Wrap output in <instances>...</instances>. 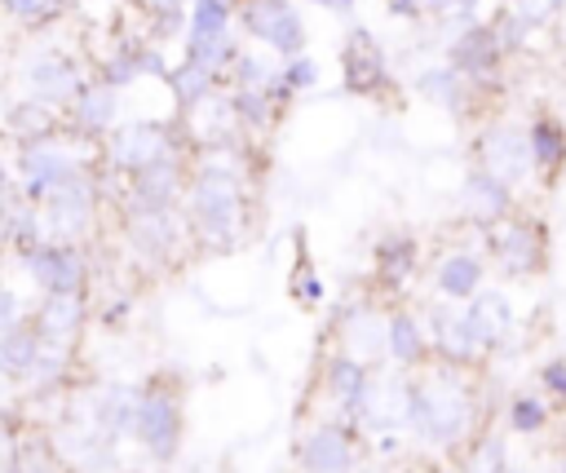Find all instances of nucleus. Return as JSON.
<instances>
[{"mask_svg": "<svg viewBox=\"0 0 566 473\" xmlns=\"http://www.w3.org/2000/svg\"><path fill=\"white\" fill-rule=\"evenodd\" d=\"M137 398H142V389L137 385H106V389H97V398L88 402V416L119 442V438H128L133 433V424H137Z\"/></svg>", "mask_w": 566, "mask_h": 473, "instance_id": "29", "label": "nucleus"}, {"mask_svg": "<svg viewBox=\"0 0 566 473\" xmlns=\"http://www.w3.org/2000/svg\"><path fill=\"white\" fill-rule=\"evenodd\" d=\"M389 362L402 367V371H420V367L433 362V345H429L424 318H416L402 305L389 314Z\"/></svg>", "mask_w": 566, "mask_h": 473, "instance_id": "26", "label": "nucleus"}, {"mask_svg": "<svg viewBox=\"0 0 566 473\" xmlns=\"http://www.w3.org/2000/svg\"><path fill=\"white\" fill-rule=\"evenodd\" d=\"M190 159L195 155H164L137 172H128V195L124 203L133 208H181L186 181H190ZM119 203V208H124Z\"/></svg>", "mask_w": 566, "mask_h": 473, "instance_id": "14", "label": "nucleus"}, {"mask_svg": "<svg viewBox=\"0 0 566 473\" xmlns=\"http://www.w3.org/2000/svg\"><path fill=\"white\" fill-rule=\"evenodd\" d=\"M186 22H190V4L186 0H155V13H150L155 40H172L177 31H186Z\"/></svg>", "mask_w": 566, "mask_h": 473, "instance_id": "43", "label": "nucleus"}, {"mask_svg": "<svg viewBox=\"0 0 566 473\" xmlns=\"http://www.w3.org/2000/svg\"><path fill=\"white\" fill-rule=\"evenodd\" d=\"M119 217H124L119 225H124V243L133 248V256L155 265V270L181 261V252L195 248L181 208H133V203H124Z\"/></svg>", "mask_w": 566, "mask_h": 473, "instance_id": "6", "label": "nucleus"}, {"mask_svg": "<svg viewBox=\"0 0 566 473\" xmlns=\"http://www.w3.org/2000/svg\"><path fill=\"white\" fill-rule=\"evenodd\" d=\"M226 93H230V111H234L239 128L252 133V137L270 133L283 115V106L270 97V88H226Z\"/></svg>", "mask_w": 566, "mask_h": 473, "instance_id": "31", "label": "nucleus"}, {"mask_svg": "<svg viewBox=\"0 0 566 473\" xmlns=\"http://www.w3.org/2000/svg\"><path fill=\"white\" fill-rule=\"evenodd\" d=\"M93 164H97V155L88 150V141L75 137V133L62 124L57 133H49V137H40V141L18 146L13 172H18V190H22L31 203H44L57 186L75 181V177L88 172Z\"/></svg>", "mask_w": 566, "mask_h": 473, "instance_id": "4", "label": "nucleus"}, {"mask_svg": "<svg viewBox=\"0 0 566 473\" xmlns=\"http://www.w3.org/2000/svg\"><path fill=\"white\" fill-rule=\"evenodd\" d=\"M279 80L292 88V93H310L318 84V62L310 53H296V57H283L279 66Z\"/></svg>", "mask_w": 566, "mask_h": 473, "instance_id": "44", "label": "nucleus"}, {"mask_svg": "<svg viewBox=\"0 0 566 473\" xmlns=\"http://www.w3.org/2000/svg\"><path fill=\"white\" fill-rule=\"evenodd\" d=\"M539 385H544V398L553 407H566V358H548L539 367Z\"/></svg>", "mask_w": 566, "mask_h": 473, "instance_id": "46", "label": "nucleus"}, {"mask_svg": "<svg viewBox=\"0 0 566 473\" xmlns=\"http://www.w3.org/2000/svg\"><path fill=\"white\" fill-rule=\"evenodd\" d=\"M296 464L301 473H354L358 469V446L354 429L340 420H323L296 438Z\"/></svg>", "mask_w": 566, "mask_h": 473, "instance_id": "15", "label": "nucleus"}, {"mask_svg": "<svg viewBox=\"0 0 566 473\" xmlns=\"http://www.w3.org/2000/svg\"><path fill=\"white\" fill-rule=\"evenodd\" d=\"M367 376H371V367H367L363 358L345 354V349H336V354L323 358V389L332 393V402H336L349 420H354V411H358V398H363V389H367Z\"/></svg>", "mask_w": 566, "mask_h": 473, "instance_id": "27", "label": "nucleus"}, {"mask_svg": "<svg viewBox=\"0 0 566 473\" xmlns=\"http://www.w3.org/2000/svg\"><path fill=\"white\" fill-rule=\"evenodd\" d=\"M181 429H186V416H181V393L168 385V380H150L142 385V398H137V424H133V438L146 446L150 460L159 464H172L177 451H181Z\"/></svg>", "mask_w": 566, "mask_h": 473, "instance_id": "7", "label": "nucleus"}, {"mask_svg": "<svg viewBox=\"0 0 566 473\" xmlns=\"http://www.w3.org/2000/svg\"><path fill=\"white\" fill-rule=\"evenodd\" d=\"M186 57L199 62V66H208L226 84V71L239 57V44H234V35H186Z\"/></svg>", "mask_w": 566, "mask_h": 473, "instance_id": "35", "label": "nucleus"}, {"mask_svg": "<svg viewBox=\"0 0 566 473\" xmlns=\"http://www.w3.org/2000/svg\"><path fill=\"white\" fill-rule=\"evenodd\" d=\"M460 318H464V327H469L473 345L482 349V358H486V354H495V349L513 336V323H517L513 301H509L504 292H495V287H482L478 296H469V301L460 305Z\"/></svg>", "mask_w": 566, "mask_h": 473, "instance_id": "21", "label": "nucleus"}, {"mask_svg": "<svg viewBox=\"0 0 566 473\" xmlns=\"http://www.w3.org/2000/svg\"><path fill=\"white\" fill-rule=\"evenodd\" d=\"M62 455H57V446L53 442H27L18 455H13V469L18 473H62Z\"/></svg>", "mask_w": 566, "mask_h": 473, "instance_id": "42", "label": "nucleus"}, {"mask_svg": "<svg viewBox=\"0 0 566 473\" xmlns=\"http://www.w3.org/2000/svg\"><path fill=\"white\" fill-rule=\"evenodd\" d=\"M504 473H531V469H522V464H513V460H509V469H504Z\"/></svg>", "mask_w": 566, "mask_h": 473, "instance_id": "54", "label": "nucleus"}, {"mask_svg": "<svg viewBox=\"0 0 566 473\" xmlns=\"http://www.w3.org/2000/svg\"><path fill=\"white\" fill-rule=\"evenodd\" d=\"M407 433L433 451H460L482 433V393L469 367L429 362L411 371V416Z\"/></svg>", "mask_w": 566, "mask_h": 473, "instance_id": "2", "label": "nucleus"}, {"mask_svg": "<svg viewBox=\"0 0 566 473\" xmlns=\"http://www.w3.org/2000/svg\"><path fill=\"white\" fill-rule=\"evenodd\" d=\"M504 420H509V433H517V438H535V433L548 429V420H553V402L539 398V393H513L509 407H504Z\"/></svg>", "mask_w": 566, "mask_h": 473, "instance_id": "34", "label": "nucleus"}, {"mask_svg": "<svg viewBox=\"0 0 566 473\" xmlns=\"http://www.w3.org/2000/svg\"><path fill=\"white\" fill-rule=\"evenodd\" d=\"M491 27H495V35H500V49H504L509 57H517V53L531 44V35H535V27H531L522 13H513L509 4H504V9L491 18Z\"/></svg>", "mask_w": 566, "mask_h": 473, "instance_id": "41", "label": "nucleus"}, {"mask_svg": "<svg viewBox=\"0 0 566 473\" xmlns=\"http://www.w3.org/2000/svg\"><path fill=\"white\" fill-rule=\"evenodd\" d=\"M186 4H190V0H186Z\"/></svg>", "mask_w": 566, "mask_h": 473, "instance_id": "56", "label": "nucleus"}, {"mask_svg": "<svg viewBox=\"0 0 566 473\" xmlns=\"http://www.w3.org/2000/svg\"><path fill=\"white\" fill-rule=\"evenodd\" d=\"M18 195H22V190H18V172H13V168L0 159V212H4V208H9Z\"/></svg>", "mask_w": 566, "mask_h": 473, "instance_id": "50", "label": "nucleus"}, {"mask_svg": "<svg viewBox=\"0 0 566 473\" xmlns=\"http://www.w3.org/2000/svg\"><path fill=\"white\" fill-rule=\"evenodd\" d=\"M234 0H190L186 35H230Z\"/></svg>", "mask_w": 566, "mask_h": 473, "instance_id": "38", "label": "nucleus"}, {"mask_svg": "<svg viewBox=\"0 0 566 473\" xmlns=\"http://www.w3.org/2000/svg\"><path fill=\"white\" fill-rule=\"evenodd\" d=\"M482 278H486V261H482L473 248H451V252H442L438 265H433V287H438V296H442V301H455V305H464L469 296H478V292H482Z\"/></svg>", "mask_w": 566, "mask_h": 473, "instance_id": "25", "label": "nucleus"}, {"mask_svg": "<svg viewBox=\"0 0 566 473\" xmlns=\"http://www.w3.org/2000/svg\"><path fill=\"white\" fill-rule=\"evenodd\" d=\"M513 208H517V190L504 186L495 172H486V168H478V164L464 172V186H460V212H464L469 225L491 230V225H500Z\"/></svg>", "mask_w": 566, "mask_h": 473, "instance_id": "20", "label": "nucleus"}, {"mask_svg": "<svg viewBox=\"0 0 566 473\" xmlns=\"http://www.w3.org/2000/svg\"><path fill=\"white\" fill-rule=\"evenodd\" d=\"M447 62L486 97V93L500 88L509 53L500 49V35H495L491 22H464V27L451 35V44H447Z\"/></svg>", "mask_w": 566, "mask_h": 473, "instance_id": "12", "label": "nucleus"}, {"mask_svg": "<svg viewBox=\"0 0 566 473\" xmlns=\"http://www.w3.org/2000/svg\"><path fill=\"white\" fill-rule=\"evenodd\" d=\"M336 332H340L345 354L363 358L367 367H380V358H389V314H380L376 301L345 305L336 318Z\"/></svg>", "mask_w": 566, "mask_h": 473, "instance_id": "19", "label": "nucleus"}, {"mask_svg": "<svg viewBox=\"0 0 566 473\" xmlns=\"http://www.w3.org/2000/svg\"><path fill=\"white\" fill-rule=\"evenodd\" d=\"M0 473H18V469H13V464H9V469H0Z\"/></svg>", "mask_w": 566, "mask_h": 473, "instance_id": "55", "label": "nucleus"}, {"mask_svg": "<svg viewBox=\"0 0 566 473\" xmlns=\"http://www.w3.org/2000/svg\"><path fill=\"white\" fill-rule=\"evenodd\" d=\"M482 0H455V13H473Z\"/></svg>", "mask_w": 566, "mask_h": 473, "instance_id": "53", "label": "nucleus"}, {"mask_svg": "<svg viewBox=\"0 0 566 473\" xmlns=\"http://www.w3.org/2000/svg\"><path fill=\"white\" fill-rule=\"evenodd\" d=\"M509 469V446H504V433H478L469 446H464V460L455 473H504Z\"/></svg>", "mask_w": 566, "mask_h": 473, "instance_id": "36", "label": "nucleus"}, {"mask_svg": "<svg viewBox=\"0 0 566 473\" xmlns=\"http://www.w3.org/2000/svg\"><path fill=\"white\" fill-rule=\"evenodd\" d=\"M66 371H71V349H62V345H40V358H35V367H31V376H27V389H53V385H62L66 380Z\"/></svg>", "mask_w": 566, "mask_h": 473, "instance_id": "40", "label": "nucleus"}, {"mask_svg": "<svg viewBox=\"0 0 566 473\" xmlns=\"http://www.w3.org/2000/svg\"><path fill=\"white\" fill-rule=\"evenodd\" d=\"M66 4L71 0H0V13L22 31H44V27H53L62 18Z\"/></svg>", "mask_w": 566, "mask_h": 473, "instance_id": "37", "label": "nucleus"}, {"mask_svg": "<svg viewBox=\"0 0 566 473\" xmlns=\"http://www.w3.org/2000/svg\"><path fill=\"white\" fill-rule=\"evenodd\" d=\"M40 217H44V234L49 239H57V243H84L97 230V217H102V190H97L93 168L80 172L75 181H66V186H57L40 203Z\"/></svg>", "mask_w": 566, "mask_h": 473, "instance_id": "9", "label": "nucleus"}, {"mask_svg": "<svg viewBox=\"0 0 566 473\" xmlns=\"http://www.w3.org/2000/svg\"><path fill=\"white\" fill-rule=\"evenodd\" d=\"M389 13L394 18H411V22H420V18H447V13H455V0H389Z\"/></svg>", "mask_w": 566, "mask_h": 473, "instance_id": "45", "label": "nucleus"}, {"mask_svg": "<svg viewBox=\"0 0 566 473\" xmlns=\"http://www.w3.org/2000/svg\"><path fill=\"white\" fill-rule=\"evenodd\" d=\"M526 137H531V164H535V181L548 190L562 172H566V124L553 111H535L526 119Z\"/></svg>", "mask_w": 566, "mask_h": 473, "instance_id": "24", "label": "nucleus"}, {"mask_svg": "<svg viewBox=\"0 0 566 473\" xmlns=\"http://www.w3.org/2000/svg\"><path fill=\"white\" fill-rule=\"evenodd\" d=\"M27 323L35 327V336L44 345L71 349L80 340V332L88 327V296H40L35 309L27 314Z\"/></svg>", "mask_w": 566, "mask_h": 473, "instance_id": "22", "label": "nucleus"}, {"mask_svg": "<svg viewBox=\"0 0 566 473\" xmlns=\"http://www.w3.org/2000/svg\"><path fill=\"white\" fill-rule=\"evenodd\" d=\"M97 155H102L111 168H119V172L128 177V172H137V168L164 159V155H199V146H195V137H190V128H186L181 115H177V119L137 115V119H119V124L102 137Z\"/></svg>", "mask_w": 566, "mask_h": 473, "instance_id": "3", "label": "nucleus"}, {"mask_svg": "<svg viewBox=\"0 0 566 473\" xmlns=\"http://www.w3.org/2000/svg\"><path fill=\"white\" fill-rule=\"evenodd\" d=\"M340 80L349 93L358 97H380L385 88H394V75H389V57L380 49V40L367 31V27H354L345 35V49H340Z\"/></svg>", "mask_w": 566, "mask_h": 473, "instance_id": "16", "label": "nucleus"}, {"mask_svg": "<svg viewBox=\"0 0 566 473\" xmlns=\"http://www.w3.org/2000/svg\"><path fill=\"white\" fill-rule=\"evenodd\" d=\"M93 75L84 71V62L66 49H40L22 62V88L27 97L53 106V111H66L75 102V93L88 84Z\"/></svg>", "mask_w": 566, "mask_h": 473, "instance_id": "13", "label": "nucleus"}, {"mask_svg": "<svg viewBox=\"0 0 566 473\" xmlns=\"http://www.w3.org/2000/svg\"><path fill=\"white\" fill-rule=\"evenodd\" d=\"M13 252V239H9V212H0V256Z\"/></svg>", "mask_w": 566, "mask_h": 473, "instance_id": "52", "label": "nucleus"}, {"mask_svg": "<svg viewBox=\"0 0 566 473\" xmlns=\"http://www.w3.org/2000/svg\"><path fill=\"white\" fill-rule=\"evenodd\" d=\"M9 239H13V256H27L31 248H40L49 234H44V217H40V203H31L27 195H18L9 208Z\"/></svg>", "mask_w": 566, "mask_h": 473, "instance_id": "33", "label": "nucleus"}, {"mask_svg": "<svg viewBox=\"0 0 566 473\" xmlns=\"http://www.w3.org/2000/svg\"><path fill=\"white\" fill-rule=\"evenodd\" d=\"M181 212L190 225V243L203 252H230L248 239L252 199H248V177L230 159V150H199L190 159Z\"/></svg>", "mask_w": 566, "mask_h": 473, "instance_id": "1", "label": "nucleus"}, {"mask_svg": "<svg viewBox=\"0 0 566 473\" xmlns=\"http://www.w3.org/2000/svg\"><path fill=\"white\" fill-rule=\"evenodd\" d=\"M486 256L504 278H535L548 265V225L535 212L513 208L500 225L486 230Z\"/></svg>", "mask_w": 566, "mask_h": 473, "instance_id": "5", "label": "nucleus"}, {"mask_svg": "<svg viewBox=\"0 0 566 473\" xmlns=\"http://www.w3.org/2000/svg\"><path fill=\"white\" fill-rule=\"evenodd\" d=\"M4 128H9V137H18V146H27V141H40V137L57 133L62 128V111H53V106H44L35 97H22V102L9 106Z\"/></svg>", "mask_w": 566, "mask_h": 473, "instance_id": "32", "label": "nucleus"}, {"mask_svg": "<svg viewBox=\"0 0 566 473\" xmlns=\"http://www.w3.org/2000/svg\"><path fill=\"white\" fill-rule=\"evenodd\" d=\"M27 278L40 287V296H88V252L84 243H57L44 239L27 256H18Z\"/></svg>", "mask_w": 566, "mask_h": 473, "instance_id": "11", "label": "nucleus"}, {"mask_svg": "<svg viewBox=\"0 0 566 473\" xmlns=\"http://www.w3.org/2000/svg\"><path fill=\"white\" fill-rule=\"evenodd\" d=\"M18 323H27L22 301H18V292H9V287L0 283V332H9V327H18Z\"/></svg>", "mask_w": 566, "mask_h": 473, "instance_id": "48", "label": "nucleus"}, {"mask_svg": "<svg viewBox=\"0 0 566 473\" xmlns=\"http://www.w3.org/2000/svg\"><path fill=\"white\" fill-rule=\"evenodd\" d=\"M234 22L279 57H296L310 44V27L292 0H234Z\"/></svg>", "mask_w": 566, "mask_h": 473, "instance_id": "10", "label": "nucleus"}, {"mask_svg": "<svg viewBox=\"0 0 566 473\" xmlns=\"http://www.w3.org/2000/svg\"><path fill=\"white\" fill-rule=\"evenodd\" d=\"M62 124L75 133V137H84L88 146H102V137L119 124V88H111L106 80H88L80 93H75V102L62 111Z\"/></svg>", "mask_w": 566, "mask_h": 473, "instance_id": "18", "label": "nucleus"}, {"mask_svg": "<svg viewBox=\"0 0 566 473\" xmlns=\"http://www.w3.org/2000/svg\"><path fill=\"white\" fill-rule=\"evenodd\" d=\"M164 84H168V93H172L177 115L199 111L212 93H221V88H226V84H221V75H212L208 66H199V62H190V57H181V66H168Z\"/></svg>", "mask_w": 566, "mask_h": 473, "instance_id": "28", "label": "nucleus"}, {"mask_svg": "<svg viewBox=\"0 0 566 473\" xmlns=\"http://www.w3.org/2000/svg\"><path fill=\"white\" fill-rule=\"evenodd\" d=\"M416 93H420L429 106H438V111H447V115H455V119H464L473 106H482V93H478L451 62L424 66V71L416 75Z\"/></svg>", "mask_w": 566, "mask_h": 473, "instance_id": "23", "label": "nucleus"}, {"mask_svg": "<svg viewBox=\"0 0 566 473\" xmlns=\"http://www.w3.org/2000/svg\"><path fill=\"white\" fill-rule=\"evenodd\" d=\"M128 314H133V301H128V296H115V301L102 309V318H97V323H102L106 332H115V327H119Z\"/></svg>", "mask_w": 566, "mask_h": 473, "instance_id": "49", "label": "nucleus"}, {"mask_svg": "<svg viewBox=\"0 0 566 473\" xmlns=\"http://www.w3.org/2000/svg\"><path fill=\"white\" fill-rule=\"evenodd\" d=\"M305 4L327 9V13H354V9H358V0H305Z\"/></svg>", "mask_w": 566, "mask_h": 473, "instance_id": "51", "label": "nucleus"}, {"mask_svg": "<svg viewBox=\"0 0 566 473\" xmlns=\"http://www.w3.org/2000/svg\"><path fill=\"white\" fill-rule=\"evenodd\" d=\"M416 270H420V239L411 230H385L371 248V287L398 296L411 287Z\"/></svg>", "mask_w": 566, "mask_h": 473, "instance_id": "17", "label": "nucleus"}, {"mask_svg": "<svg viewBox=\"0 0 566 473\" xmlns=\"http://www.w3.org/2000/svg\"><path fill=\"white\" fill-rule=\"evenodd\" d=\"M473 164L495 172L504 186L522 190L531 177H535V164H531V137H526V124L517 119H486L478 133H473Z\"/></svg>", "mask_w": 566, "mask_h": 473, "instance_id": "8", "label": "nucleus"}, {"mask_svg": "<svg viewBox=\"0 0 566 473\" xmlns=\"http://www.w3.org/2000/svg\"><path fill=\"white\" fill-rule=\"evenodd\" d=\"M292 292H296V301H301V305H318V301H323V283H318V274H314V270H296Z\"/></svg>", "mask_w": 566, "mask_h": 473, "instance_id": "47", "label": "nucleus"}, {"mask_svg": "<svg viewBox=\"0 0 566 473\" xmlns=\"http://www.w3.org/2000/svg\"><path fill=\"white\" fill-rule=\"evenodd\" d=\"M40 345H44V340L35 336L31 323H18V327L0 332V376L13 380V385H27L35 358H40Z\"/></svg>", "mask_w": 566, "mask_h": 473, "instance_id": "30", "label": "nucleus"}, {"mask_svg": "<svg viewBox=\"0 0 566 473\" xmlns=\"http://www.w3.org/2000/svg\"><path fill=\"white\" fill-rule=\"evenodd\" d=\"M274 75H279V66H270L265 53L239 49V57H234L230 71H226V88H265Z\"/></svg>", "mask_w": 566, "mask_h": 473, "instance_id": "39", "label": "nucleus"}]
</instances>
